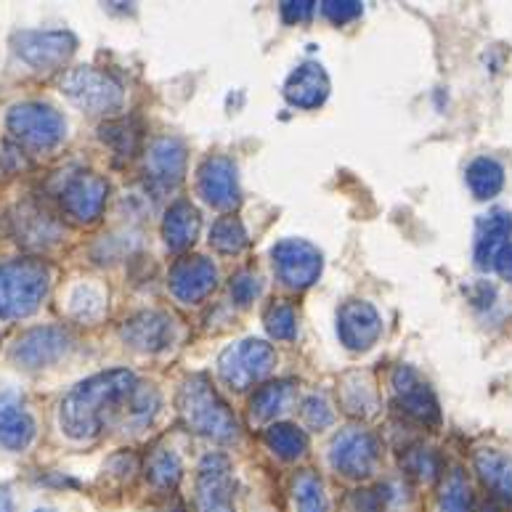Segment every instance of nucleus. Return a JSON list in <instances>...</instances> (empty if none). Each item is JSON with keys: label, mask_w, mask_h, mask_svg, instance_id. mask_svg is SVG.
<instances>
[{"label": "nucleus", "mask_w": 512, "mask_h": 512, "mask_svg": "<svg viewBox=\"0 0 512 512\" xmlns=\"http://www.w3.org/2000/svg\"><path fill=\"white\" fill-rule=\"evenodd\" d=\"M138 380L128 369H109L77 383L59 406V425L64 436L88 441L104 433L109 422L120 414V406L136 396Z\"/></svg>", "instance_id": "1"}, {"label": "nucleus", "mask_w": 512, "mask_h": 512, "mask_svg": "<svg viewBox=\"0 0 512 512\" xmlns=\"http://www.w3.org/2000/svg\"><path fill=\"white\" fill-rule=\"evenodd\" d=\"M178 414L186 428L197 433V436L213 438L221 444H231L239 436V422L231 414L213 383L205 375L186 377L178 390Z\"/></svg>", "instance_id": "2"}, {"label": "nucleus", "mask_w": 512, "mask_h": 512, "mask_svg": "<svg viewBox=\"0 0 512 512\" xmlns=\"http://www.w3.org/2000/svg\"><path fill=\"white\" fill-rule=\"evenodd\" d=\"M51 271L43 260L19 258L0 263V319L35 314L48 295Z\"/></svg>", "instance_id": "3"}, {"label": "nucleus", "mask_w": 512, "mask_h": 512, "mask_svg": "<svg viewBox=\"0 0 512 512\" xmlns=\"http://www.w3.org/2000/svg\"><path fill=\"white\" fill-rule=\"evenodd\" d=\"M62 91L72 104L88 115H112L123 107V85L93 67H75L62 77Z\"/></svg>", "instance_id": "4"}, {"label": "nucleus", "mask_w": 512, "mask_h": 512, "mask_svg": "<svg viewBox=\"0 0 512 512\" xmlns=\"http://www.w3.org/2000/svg\"><path fill=\"white\" fill-rule=\"evenodd\" d=\"M6 128L19 144H24L27 149H35V152H48V149H54V146L62 144L64 133H67L64 117L59 115L54 107L40 104V101L16 104V107L8 112Z\"/></svg>", "instance_id": "5"}, {"label": "nucleus", "mask_w": 512, "mask_h": 512, "mask_svg": "<svg viewBox=\"0 0 512 512\" xmlns=\"http://www.w3.org/2000/svg\"><path fill=\"white\" fill-rule=\"evenodd\" d=\"M276 367V351L266 340L247 337L242 343L229 345L218 356V375L229 388L247 390L260 383L263 377L271 375Z\"/></svg>", "instance_id": "6"}, {"label": "nucleus", "mask_w": 512, "mask_h": 512, "mask_svg": "<svg viewBox=\"0 0 512 512\" xmlns=\"http://www.w3.org/2000/svg\"><path fill=\"white\" fill-rule=\"evenodd\" d=\"M329 462L345 478H367L380 462V441L364 428L340 430L329 446Z\"/></svg>", "instance_id": "7"}, {"label": "nucleus", "mask_w": 512, "mask_h": 512, "mask_svg": "<svg viewBox=\"0 0 512 512\" xmlns=\"http://www.w3.org/2000/svg\"><path fill=\"white\" fill-rule=\"evenodd\" d=\"M234 470L226 454H207L197 470V512H237L234 507Z\"/></svg>", "instance_id": "8"}, {"label": "nucleus", "mask_w": 512, "mask_h": 512, "mask_svg": "<svg viewBox=\"0 0 512 512\" xmlns=\"http://www.w3.org/2000/svg\"><path fill=\"white\" fill-rule=\"evenodd\" d=\"M274 258V271L279 282L290 290H306L321 276L324 260H321L319 247H314L306 239H282L271 250Z\"/></svg>", "instance_id": "9"}, {"label": "nucleus", "mask_w": 512, "mask_h": 512, "mask_svg": "<svg viewBox=\"0 0 512 512\" xmlns=\"http://www.w3.org/2000/svg\"><path fill=\"white\" fill-rule=\"evenodd\" d=\"M77 38L67 30H24L14 35V51L35 69H56L75 54Z\"/></svg>", "instance_id": "10"}, {"label": "nucleus", "mask_w": 512, "mask_h": 512, "mask_svg": "<svg viewBox=\"0 0 512 512\" xmlns=\"http://www.w3.org/2000/svg\"><path fill=\"white\" fill-rule=\"evenodd\" d=\"M390 388H393V396H396L401 412L409 414L412 420H417L420 425H441V406H438L436 393L412 367L401 364V367L393 369Z\"/></svg>", "instance_id": "11"}, {"label": "nucleus", "mask_w": 512, "mask_h": 512, "mask_svg": "<svg viewBox=\"0 0 512 512\" xmlns=\"http://www.w3.org/2000/svg\"><path fill=\"white\" fill-rule=\"evenodd\" d=\"M69 332L62 327H35L30 332H24L11 348V359L24 369H43L64 359V353L69 351Z\"/></svg>", "instance_id": "12"}, {"label": "nucleus", "mask_w": 512, "mask_h": 512, "mask_svg": "<svg viewBox=\"0 0 512 512\" xmlns=\"http://www.w3.org/2000/svg\"><path fill=\"white\" fill-rule=\"evenodd\" d=\"M197 189L215 210H234L239 205L237 165L229 157H207L197 170Z\"/></svg>", "instance_id": "13"}, {"label": "nucleus", "mask_w": 512, "mask_h": 512, "mask_svg": "<svg viewBox=\"0 0 512 512\" xmlns=\"http://www.w3.org/2000/svg\"><path fill=\"white\" fill-rule=\"evenodd\" d=\"M218 284V271H215L213 260L202 258V255H186L176 260L168 274V287L181 303L192 306L205 300Z\"/></svg>", "instance_id": "14"}, {"label": "nucleus", "mask_w": 512, "mask_h": 512, "mask_svg": "<svg viewBox=\"0 0 512 512\" xmlns=\"http://www.w3.org/2000/svg\"><path fill=\"white\" fill-rule=\"evenodd\" d=\"M109 197V184L96 173H77L64 184L62 205L69 218L77 223H93L104 213Z\"/></svg>", "instance_id": "15"}, {"label": "nucleus", "mask_w": 512, "mask_h": 512, "mask_svg": "<svg viewBox=\"0 0 512 512\" xmlns=\"http://www.w3.org/2000/svg\"><path fill=\"white\" fill-rule=\"evenodd\" d=\"M337 335L345 348L367 351L377 343V337L383 335V321L367 300H348L337 311Z\"/></svg>", "instance_id": "16"}, {"label": "nucleus", "mask_w": 512, "mask_h": 512, "mask_svg": "<svg viewBox=\"0 0 512 512\" xmlns=\"http://www.w3.org/2000/svg\"><path fill=\"white\" fill-rule=\"evenodd\" d=\"M120 337L138 353H160L165 351L173 337H176V324L162 311H138L130 319H125Z\"/></svg>", "instance_id": "17"}, {"label": "nucleus", "mask_w": 512, "mask_h": 512, "mask_svg": "<svg viewBox=\"0 0 512 512\" xmlns=\"http://www.w3.org/2000/svg\"><path fill=\"white\" fill-rule=\"evenodd\" d=\"M146 176L157 189H176L186 176V146L173 136L154 138L144 157Z\"/></svg>", "instance_id": "18"}, {"label": "nucleus", "mask_w": 512, "mask_h": 512, "mask_svg": "<svg viewBox=\"0 0 512 512\" xmlns=\"http://www.w3.org/2000/svg\"><path fill=\"white\" fill-rule=\"evenodd\" d=\"M329 96V77L324 67L316 62L300 64L284 83V99L290 101L292 107L300 109H316L321 107Z\"/></svg>", "instance_id": "19"}, {"label": "nucleus", "mask_w": 512, "mask_h": 512, "mask_svg": "<svg viewBox=\"0 0 512 512\" xmlns=\"http://www.w3.org/2000/svg\"><path fill=\"white\" fill-rule=\"evenodd\" d=\"M35 438V420L22 406V398L11 390L0 388V446L22 451Z\"/></svg>", "instance_id": "20"}, {"label": "nucleus", "mask_w": 512, "mask_h": 512, "mask_svg": "<svg viewBox=\"0 0 512 512\" xmlns=\"http://www.w3.org/2000/svg\"><path fill=\"white\" fill-rule=\"evenodd\" d=\"M199 226H202V218H199V210L192 202H173L165 213V221H162V239L165 245L173 253H184L197 242Z\"/></svg>", "instance_id": "21"}, {"label": "nucleus", "mask_w": 512, "mask_h": 512, "mask_svg": "<svg viewBox=\"0 0 512 512\" xmlns=\"http://www.w3.org/2000/svg\"><path fill=\"white\" fill-rule=\"evenodd\" d=\"M512 237V215L505 210H494V213L483 215L481 226H478V239H475V266L481 271H491L499 250L507 245Z\"/></svg>", "instance_id": "22"}, {"label": "nucleus", "mask_w": 512, "mask_h": 512, "mask_svg": "<svg viewBox=\"0 0 512 512\" xmlns=\"http://www.w3.org/2000/svg\"><path fill=\"white\" fill-rule=\"evenodd\" d=\"M475 470L499 502L512 505V457L505 451L481 449L475 454Z\"/></svg>", "instance_id": "23"}, {"label": "nucleus", "mask_w": 512, "mask_h": 512, "mask_svg": "<svg viewBox=\"0 0 512 512\" xmlns=\"http://www.w3.org/2000/svg\"><path fill=\"white\" fill-rule=\"evenodd\" d=\"M16 226V242H22V245L30 247H46L54 245L62 229H59V223L51 218V213L46 210H40L35 205H22L19 207V215L14 218Z\"/></svg>", "instance_id": "24"}, {"label": "nucleus", "mask_w": 512, "mask_h": 512, "mask_svg": "<svg viewBox=\"0 0 512 512\" xmlns=\"http://www.w3.org/2000/svg\"><path fill=\"white\" fill-rule=\"evenodd\" d=\"M465 181L475 199H494L505 189V168L494 157H478L467 165Z\"/></svg>", "instance_id": "25"}, {"label": "nucleus", "mask_w": 512, "mask_h": 512, "mask_svg": "<svg viewBox=\"0 0 512 512\" xmlns=\"http://www.w3.org/2000/svg\"><path fill=\"white\" fill-rule=\"evenodd\" d=\"M292 396H295V383H292V380L268 383L253 396V401H250V412H253L255 420L260 422L274 420L276 414L287 412Z\"/></svg>", "instance_id": "26"}, {"label": "nucleus", "mask_w": 512, "mask_h": 512, "mask_svg": "<svg viewBox=\"0 0 512 512\" xmlns=\"http://www.w3.org/2000/svg\"><path fill=\"white\" fill-rule=\"evenodd\" d=\"M263 438H266L268 449L274 451L279 459H284V462H295V459H300L308 451L306 433L290 425V422H276V425L266 430Z\"/></svg>", "instance_id": "27"}, {"label": "nucleus", "mask_w": 512, "mask_h": 512, "mask_svg": "<svg viewBox=\"0 0 512 512\" xmlns=\"http://www.w3.org/2000/svg\"><path fill=\"white\" fill-rule=\"evenodd\" d=\"M292 502L298 512H327L329 502L324 494V483L314 470H300L292 481Z\"/></svg>", "instance_id": "28"}, {"label": "nucleus", "mask_w": 512, "mask_h": 512, "mask_svg": "<svg viewBox=\"0 0 512 512\" xmlns=\"http://www.w3.org/2000/svg\"><path fill=\"white\" fill-rule=\"evenodd\" d=\"M181 473H184V465L173 449H154L149 462H146V478L152 483L154 489L168 491L176 489L178 481H181Z\"/></svg>", "instance_id": "29"}, {"label": "nucleus", "mask_w": 512, "mask_h": 512, "mask_svg": "<svg viewBox=\"0 0 512 512\" xmlns=\"http://www.w3.org/2000/svg\"><path fill=\"white\" fill-rule=\"evenodd\" d=\"M343 404L351 414L369 417L377 412V390L367 375H348L343 380Z\"/></svg>", "instance_id": "30"}, {"label": "nucleus", "mask_w": 512, "mask_h": 512, "mask_svg": "<svg viewBox=\"0 0 512 512\" xmlns=\"http://www.w3.org/2000/svg\"><path fill=\"white\" fill-rule=\"evenodd\" d=\"M210 245L223 255H237L245 250L247 245V231L242 226L239 218L234 215H223L218 221L213 223V229H210Z\"/></svg>", "instance_id": "31"}, {"label": "nucleus", "mask_w": 512, "mask_h": 512, "mask_svg": "<svg viewBox=\"0 0 512 512\" xmlns=\"http://www.w3.org/2000/svg\"><path fill=\"white\" fill-rule=\"evenodd\" d=\"M441 512H475L473 489L467 483L465 473L454 467L441 489Z\"/></svg>", "instance_id": "32"}, {"label": "nucleus", "mask_w": 512, "mask_h": 512, "mask_svg": "<svg viewBox=\"0 0 512 512\" xmlns=\"http://www.w3.org/2000/svg\"><path fill=\"white\" fill-rule=\"evenodd\" d=\"M263 324H266L268 335L274 340H292L298 335V319H295V311L287 303H274L268 308L266 316H263Z\"/></svg>", "instance_id": "33"}, {"label": "nucleus", "mask_w": 512, "mask_h": 512, "mask_svg": "<svg viewBox=\"0 0 512 512\" xmlns=\"http://www.w3.org/2000/svg\"><path fill=\"white\" fill-rule=\"evenodd\" d=\"M101 141L112 146L117 154L130 157L138 146V130L128 120H117V123L101 125Z\"/></svg>", "instance_id": "34"}, {"label": "nucleus", "mask_w": 512, "mask_h": 512, "mask_svg": "<svg viewBox=\"0 0 512 512\" xmlns=\"http://www.w3.org/2000/svg\"><path fill=\"white\" fill-rule=\"evenodd\" d=\"M303 420L308 422V428L321 430V428H329L332 420H335V414L329 409L327 398L324 396H308L303 401Z\"/></svg>", "instance_id": "35"}, {"label": "nucleus", "mask_w": 512, "mask_h": 512, "mask_svg": "<svg viewBox=\"0 0 512 512\" xmlns=\"http://www.w3.org/2000/svg\"><path fill=\"white\" fill-rule=\"evenodd\" d=\"M406 470L414 475H420L422 481H436L438 478V459L433 451L414 449L406 454Z\"/></svg>", "instance_id": "36"}, {"label": "nucleus", "mask_w": 512, "mask_h": 512, "mask_svg": "<svg viewBox=\"0 0 512 512\" xmlns=\"http://www.w3.org/2000/svg\"><path fill=\"white\" fill-rule=\"evenodd\" d=\"M340 512H383V497L380 491L356 489L343 499Z\"/></svg>", "instance_id": "37"}, {"label": "nucleus", "mask_w": 512, "mask_h": 512, "mask_svg": "<svg viewBox=\"0 0 512 512\" xmlns=\"http://www.w3.org/2000/svg\"><path fill=\"white\" fill-rule=\"evenodd\" d=\"M321 14L327 16L332 24H348L361 16V3H356V0H324Z\"/></svg>", "instance_id": "38"}, {"label": "nucleus", "mask_w": 512, "mask_h": 512, "mask_svg": "<svg viewBox=\"0 0 512 512\" xmlns=\"http://www.w3.org/2000/svg\"><path fill=\"white\" fill-rule=\"evenodd\" d=\"M260 295V279L250 271H242L231 279V298L239 306H250L255 298Z\"/></svg>", "instance_id": "39"}, {"label": "nucleus", "mask_w": 512, "mask_h": 512, "mask_svg": "<svg viewBox=\"0 0 512 512\" xmlns=\"http://www.w3.org/2000/svg\"><path fill=\"white\" fill-rule=\"evenodd\" d=\"M316 6L319 3H311V0H290V3H282V19L287 24H300V22H308L311 16H314Z\"/></svg>", "instance_id": "40"}, {"label": "nucleus", "mask_w": 512, "mask_h": 512, "mask_svg": "<svg viewBox=\"0 0 512 512\" xmlns=\"http://www.w3.org/2000/svg\"><path fill=\"white\" fill-rule=\"evenodd\" d=\"M494 268H497L502 279L512 282V245H505L499 250L497 260H494Z\"/></svg>", "instance_id": "41"}, {"label": "nucleus", "mask_w": 512, "mask_h": 512, "mask_svg": "<svg viewBox=\"0 0 512 512\" xmlns=\"http://www.w3.org/2000/svg\"><path fill=\"white\" fill-rule=\"evenodd\" d=\"M0 512H16L14 510V497L8 486H0Z\"/></svg>", "instance_id": "42"}, {"label": "nucleus", "mask_w": 512, "mask_h": 512, "mask_svg": "<svg viewBox=\"0 0 512 512\" xmlns=\"http://www.w3.org/2000/svg\"><path fill=\"white\" fill-rule=\"evenodd\" d=\"M38 512H51V510H38Z\"/></svg>", "instance_id": "43"}]
</instances>
